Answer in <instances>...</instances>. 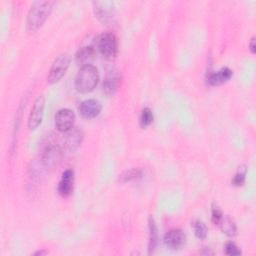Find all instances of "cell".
<instances>
[{"mask_svg":"<svg viewBox=\"0 0 256 256\" xmlns=\"http://www.w3.org/2000/svg\"><path fill=\"white\" fill-rule=\"evenodd\" d=\"M53 5V1L34 2L27 15V29L32 32L39 29L50 14Z\"/></svg>","mask_w":256,"mask_h":256,"instance_id":"1","label":"cell"},{"mask_svg":"<svg viewBox=\"0 0 256 256\" xmlns=\"http://www.w3.org/2000/svg\"><path fill=\"white\" fill-rule=\"evenodd\" d=\"M99 81V73L92 64L80 68L75 78V88L81 93L91 92Z\"/></svg>","mask_w":256,"mask_h":256,"instance_id":"2","label":"cell"},{"mask_svg":"<svg viewBox=\"0 0 256 256\" xmlns=\"http://www.w3.org/2000/svg\"><path fill=\"white\" fill-rule=\"evenodd\" d=\"M96 48L105 58H114L118 52V41L116 36L111 32L100 34L96 38Z\"/></svg>","mask_w":256,"mask_h":256,"instance_id":"3","label":"cell"},{"mask_svg":"<svg viewBox=\"0 0 256 256\" xmlns=\"http://www.w3.org/2000/svg\"><path fill=\"white\" fill-rule=\"evenodd\" d=\"M70 65V56L66 53L59 55L51 65L48 74V81L50 83L58 82L66 73L68 67Z\"/></svg>","mask_w":256,"mask_h":256,"instance_id":"4","label":"cell"},{"mask_svg":"<svg viewBox=\"0 0 256 256\" xmlns=\"http://www.w3.org/2000/svg\"><path fill=\"white\" fill-rule=\"evenodd\" d=\"M42 162L47 167H52L60 162L62 158V151L60 147L52 141H48L42 151Z\"/></svg>","mask_w":256,"mask_h":256,"instance_id":"5","label":"cell"},{"mask_svg":"<svg viewBox=\"0 0 256 256\" xmlns=\"http://www.w3.org/2000/svg\"><path fill=\"white\" fill-rule=\"evenodd\" d=\"M44 106H45V99L43 95H40L36 98L29 114L28 127L30 129H36L41 124L43 114H44Z\"/></svg>","mask_w":256,"mask_h":256,"instance_id":"6","label":"cell"},{"mask_svg":"<svg viewBox=\"0 0 256 256\" xmlns=\"http://www.w3.org/2000/svg\"><path fill=\"white\" fill-rule=\"evenodd\" d=\"M74 120V112L69 108H63L58 110L55 115V126L59 131L66 132L73 127Z\"/></svg>","mask_w":256,"mask_h":256,"instance_id":"7","label":"cell"},{"mask_svg":"<svg viewBox=\"0 0 256 256\" xmlns=\"http://www.w3.org/2000/svg\"><path fill=\"white\" fill-rule=\"evenodd\" d=\"M94 12L97 18L103 23H110L114 17V4L111 1L93 2Z\"/></svg>","mask_w":256,"mask_h":256,"instance_id":"8","label":"cell"},{"mask_svg":"<svg viewBox=\"0 0 256 256\" xmlns=\"http://www.w3.org/2000/svg\"><path fill=\"white\" fill-rule=\"evenodd\" d=\"M101 103L96 99H87L81 102L79 105V113L83 118L92 119L100 114Z\"/></svg>","mask_w":256,"mask_h":256,"instance_id":"9","label":"cell"},{"mask_svg":"<svg viewBox=\"0 0 256 256\" xmlns=\"http://www.w3.org/2000/svg\"><path fill=\"white\" fill-rule=\"evenodd\" d=\"M186 235L181 229H171L164 236V243L170 249H179L184 245Z\"/></svg>","mask_w":256,"mask_h":256,"instance_id":"10","label":"cell"},{"mask_svg":"<svg viewBox=\"0 0 256 256\" xmlns=\"http://www.w3.org/2000/svg\"><path fill=\"white\" fill-rule=\"evenodd\" d=\"M83 139V132L76 128L72 127L68 131H66V135L64 138V146L68 151H75L82 142Z\"/></svg>","mask_w":256,"mask_h":256,"instance_id":"11","label":"cell"},{"mask_svg":"<svg viewBox=\"0 0 256 256\" xmlns=\"http://www.w3.org/2000/svg\"><path fill=\"white\" fill-rule=\"evenodd\" d=\"M74 172L71 169H67L63 172L61 180L58 184V193L61 196H69L73 191Z\"/></svg>","mask_w":256,"mask_h":256,"instance_id":"12","label":"cell"},{"mask_svg":"<svg viewBox=\"0 0 256 256\" xmlns=\"http://www.w3.org/2000/svg\"><path fill=\"white\" fill-rule=\"evenodd\" d=\"M120 82H121L120 73L116 70L109 71V73L106 75L103 81V91L108 95L115 93L120 85Z\"/></svg>","mask_w":256,"mask_h":256,"instance_id":"13","label":"cell"},{"mask_svg":"<svg viewBox=\"0 0 256 256\" xmlns=\"http://www.w3.org/2000/svg\"><path fill=\"white\" fill-rule=\"evenodd\" d=\"M231 76H232V71L228 67H223L216 72L210 73L207 78V81L210 85L216 86L228 81L231 78Z\"/></svg>","mask_w":256,"mask_h":256,"instance_id":"14","label":"cell"},{"mask_svg":"<svg viewBox=\"0 0 256 256\" xmlns=\"http://www.w3.org/2000/svg\"><path fill=\"white\" fill-rule=\"evenodd\" d=\"M94 56H95V49L92 46H84L77 51L75 55V59H76V62L82 67L85 65H90L91 61L94 59Z\"/></svg>","mask_w":256,"mask_h":256,"instance_id":"15","label":"cell"},{"mask_svg":"<svg viewBox=\"0 0 256 256\" xmlns=\"http://www.w3.org/2000/svg\"><path fill=\"white\" fill-rule=\"evenodd\" d=\"M221 231L228 236H234L237 232V227L234 221L227 215H223L219 223L217 224Z\"/></svg>","mask_w":256,"mask_h":256,"instance_id":"16","label":"cell"},{"mask_svg":"<svg viewBox=\"0 0 256 256\" xmlns=\"http://www.w3.org/2000/svg\"><path fill=\"white\" fill-rule=\"evenodd\" d=\"M149 253H152L155 249L157 242H158V229L154 219L150 216L149 217Z\"/></svg>","mask_w":256,"mask_h":256,"instance_id":"17","label":"cell"},{"mask_svg":"<svg viewBox=\"0 0 256 256\" xmlns=\"http://www.w3.org/2000/svg\"><path fill=\"white\" fill-rule=\"evenodd\" d=\"M191 225L194 229V233H195L197 238H199V239H205L206 238L208 230H207V227L204 224V222H202L200 220H194Z\"/></svg>","mask_w":256,"mask_h":256,"instance_id":"18","label":"cell"},{"mask_svg":"<svg viewBox=\"0 0 256 256\" xmlns=\"http://www.w3.org/2000/svg\"><path fill=\"white\" fill-rule=\"evenodd\" d=\"M141 175H142L141 170L133 168V169H130V170H127V171L123 172L120 175L119 180L121 182H129V181H132V180H135V179L141 177Z\"/></svg>","mask_w":256,"mask_h":256,"instance_id":"19","label":"cell"},{"mask_svg":"<svg viewBox=\"0 0 256 256\" xmlns=\"http://www.w3.org/2000/svg\"><path fill=\"white\" fill-rule=\"evenodd\" d=\"M153 121V113L151 111L150 108L146 107L141 111V115H140V126L141 127H147L148 125H150Z\"/></svg>","mask_w":256,"mask_h":256,"instance_id":"20","label":"cell"},{"mask_svg":"<svg viewBox=\"0 0 256 256\" xmlns=\"http://www.w3.org/2000/svg\"><path fill=\"white\" fill-rule=\"evenodd\" d=\"M246 172H247V169L245 166L239 167L237 173L233 177V180H232L233 185H235V186L243 185V183L245 182V178H246Z\"/></svg>","mask_w":256,"mask_h":256,"instance_id":"21","label":"cell"},{"mask_svg":"<svg viewBox=\"0 0 256 256\" xmlns=\"http://www.w3.org/2000/svg\"><path fill=\"white\" fill-rule=\"evenodd\" d=\"M225 254L229 256H236L241 254V250L237 247V245L234 242L229 241L225 244Z\"/></svg>","mask_w":256,"mask_h":256,"instance_id":"22","label":"cell"},{"mask_svg":"<svg viewBox=\"0 0 256 256\" xmlns=\"http://www.w3.org/2000/svg\"><path fill=\"white\" fill-rule=\"evenodd\" d=\"M222 216H223V213L220 210V208L217 205L213 204V206H212V217H211L212 218V222L215 225H217L219 223V221L221 220Z\"/></svg>","mask_w":256,"mask_h":256,"instance_id":"23","label":"cell"},{"mask_svg":"<svg viewBox=\"0 0 256 256\" xmlns=\"http://www.w3.org/2000/svg\"><path fill=\"white\" fill-rule=\"evenodd\" d=\"M249 48H250V51L252 53H255L256 51V45H255V37H252L250 42H249Z\"/></svg>","mask_w":256,"mask_h":256,"instance_id":"24","label":"cell"},{"mask_svg":"<svg viewBox=\"0 0 256 256\" xmlns=\"http://www.w3.org/2000/svg\"><path fill=\"white\" fill-rule=\"evenodd\" d=\"M46 254V251H37L36 253H34V255H43Z\"/></svg>","mask_w":256,"mask_h":256,"instance_id":"25","label":"cell"}]
</instances>
